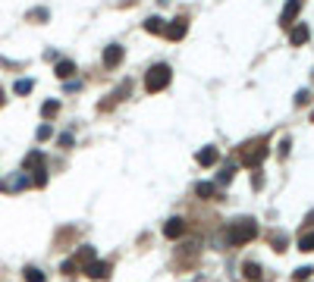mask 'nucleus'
I'll list each match as a JSON object with an SVG mask.
<instances>
[{
  "instance_id": "nucleus-27",
  "label": "nucleus",
  "mask_w": 314,
  "mask_h": 282,
  "mask_svg": "<svg viewBox=\"0 0 314 282\" xmlns=\"http://www.w3.org/2000/svg\"><path fill=\"white\" fill-rule=\"evenodd\" d=\"M0 107H4V91H0Z\"/></svg>"
},
{
  "instance_id": "nucleus-16",
  "label": "nucleus",
  "mask_w": 314,
  "mask_h": 282,
  "mask_svg": "<svg viewBox=\"0 0 314 282\" xmlns=\"http://www.w3.org/2000/svg\"><path fill=\"white\" fill-rule=\"evenodd\" d=\"M22 276H25V282H47V276H44V273H41L38 267H28V270H25Z\"/></svg>"
},
{
  "instance_id": "nucleus-7",
  "label": "nucleus",
  "mask_w": 314,
  "mask_h": 282,
  "mask_svg": "<svg viewBox=\"0 0 314 282\" xmlns=\"http://www.w3.org/2000/svg\"><path fill=\"white\" fill-rule=\"evenodd\" d=\"M120 60H123V47H120V44H110V47L104 50V66L113 69V66H120Z\"/></svg>"
},
{
  "instance_id": "nucleus-21",
  "label": "nucleus",
  "mask_w": 314,
  "mask_h": 282,
  "mask_svg": "<svg viewBox=\"0 0 314 282\" xmlns=\"http://www.w3.org/2000/svg\"><path fill=\"white\" fill-rule=\"evenodd\" d=\"M242 270H245V276H248V279H258V276H261V267H258V263H251V260L245 263Z\"/></svg>"
},
{
  "instance_id": "nucleus-5",
  "label": "nucleus",
  "mask_w": 314,
  "mask_h": 282,
  "mask_svg": "<svg viewBox=\"0 0 314 282\" xmlns=\"http://www.w3.org/2000/svg\"><path fill=\"white\" fill-rule=\"evenodd\" d=\"M186 28H189V22H186V19H173L170 25H163V35H167L170 41H179V38L186 35Z\"/></svg>"
},
{
  "instance_id": "nucleus-20",
  "label": "nucleus",
  "mask_w": 314,
  "mask_h": 282,
  "mask_svg": "<svg viewBox=\"0 0 314 282\" xmlns=\"http://www.w3.org/2000/svg\"><path fill=\"white\" fill-rule=\"evenodd\" d=\"M233 173H236V166H233V163H226V166H223V173H217V182H230V179H233Z\"/></svg>"
},
{
  "instance_id": "nucleus-1",
  "label": "nucleus",
  "mask_w": 314,
  "mask_h": 282,
  "mask_svg": "<svg viewBox=\"0 0 314 282\" xmlns=\"http://www.w3.org/2000/svg\"><path fill=\"white\" fill-rule=\"evenodd\" d=\"M170 79H173V69L167 66V63H157V66H151V69H148V75H145V88L148 91H163V88H167L170 85Z\"/></svg>"
},
{
  "instance_id": "nucleus-6",
  "label": "nucleus",
  "mask_w": 314,
  "mask_h": 282,
  "mask_svg": "<svg viewBox=\"0 0 314 282\" xmlns=\"http://www.w3.org/2000/svg\"><path fill=\"white\" fill-rule=\"evenodd\" d=\"M85 273H88L91 279H107V276H110V263H104V260H91L88 267H85Z\"/></svg>"
},
{
  "instance_id": "nucleus-10",
  "label": "nucleus",
  "mask_w": 314,
  "mask_h": 282,
  "mask_svg": "<svg viewBox=\"0 0 314 282\" xmlns=\"http://www.w3.org/2000/svg\"><path fill=\"white\" fill-rule=\"evenodd\" d=\"M182 232H186V223H182V220H170L167 226H163V235H167V238H179Z\"/></svg>"
},
{
  "instance_id": "nucleus-2",
  "label": "nucleus",
  "mask_w": 314,
  "mask_h": 282,
  "mask_svg": "<svg viewBox=\"0 0 314 282\" xmlns=\"http://www.w3.org/2000/svg\"><path fill=\"white\" fill-rule=\"evenodd\" d=\"M254 235H258L254 220H236L230 229H226V241H230V244H245V241H251Z\"/></svg>"
},
{
  "instance_id": "nucleus-13",
  "label": "nucleus",
  "mask_w": 314,
  "mask_h": 282,
  "mask_svg": "<svg viewBox=\"0 0 314 282\" xmlns=\"http://www.w3.org/2000/svg\"><path fill=\"white\" fill-rule=\"evenodd\" d=\"M145 32H151V35H163V19H160V16L145 19Z\"/></svg>"
},
{
  "instance_id": "nucleus-15",
  "label": "nucleus",
  "mask_w": 314,
  "mask_h": 282,
  "mask_svg": "<svg viewBox=\"0 0 314 282\" xmlns=\"http://www.w3.org/2000/svg\"><path fill=\"white\" fill-rule=\"evenodd\" d=\"M72 72H76V63H72V60H60L57 63V75H60V79H69Z\"/></svg>"
},
{
  "instance_id": "nucleus-8",
  "label": "nucleus",
  "mask_w": 314,
  "mask_h": 282,
  "mask_svg": "<svg viewBox=\"0 0 314 282\" xmlns=\"http://www.w3.org/2000/svg\"><path fill=\"white\" fill-rule=\"evenodd\" d=\"M32 182H28V176L25 173H19V176H13V179H7L4 185H0V188H4V192H19V188H28Z\"/></svg>"
},
{
  "instance_id": "nucleus-23",
  "label": "nucleus",
  "mask_w": 314,
  "mask_h": 282,
  "mask_svg": "<svg viewBox=\"0 0 314 282\" xmlns=\"http://www.w3.org/2000/svg\"><path fill=\"white\" fill-rule=\"evenodd\" d=\"M270 241H273V248H276V251H286V235H273Z\"/></svg>"
},
{
  "instance_id": "nucleus-11",
  "label": "nucleus",
  "mask_w": 314,
  "mask_h": 282,
  "mask_svg": "<svg viewBox=\"0 0 314 282\" xmlns=\"http://www.w3.org/2000/svg\"><path fill=\"white\" fill-rule=\"evenodd\" d=\"M308 38H311V32H308V25H295V28L289 32V41H292L295 47H299V44H305V41H308Z\"/></svg>"
},
{
  "instance_id": "nucleus-9",
  "label": "nucleus",
  "mask_w": 314,
  "mask_h": 282,
  "mask_svg": "<svg viewBox=\"0 0 314 282\" xmlns=\"http://www.w3.org/2000/svg\"><path fill=\"white\" fill-rule=\"evenodd\" d=\"M35 169H44V154L41 150H32L25 157V173H35Z\"/></svg>"
},
{
  "instance_id": "nucleus-14",
  "label": "nucleus",
  "mask_w": 314,
  "mask_h": 282,
  "mask_svg": "<svg viewBox=\"0 0 314 282\" xmlns=\"http://www.w3.org/2000/svg\"><path fill=\"white\" fill-rule=\"evenodd\" d=\"M195 195H198L201 201H211V198H214V185H211V182H198V185H195Z\"/></svg>"
},
{
  "instance_id": "nucleus-12",
  "label": "nucleus",
  "mask_w": 314,
  "mask_h": 282,
  "mask_svg": "<svg viewBox=\"0 0 314 282\" xmlns=\"http://www.w3.org/2000/svg\"><path fill=\"white\" fill-rule=\"evenodd\" d=\"M198 163H201V166H214V163H217V147L198 150Z\"/></svg>"
},
{
  "instance_id": "nucleus-26",
  "label": "nucleus",
  "mask_w": 314,
  "mask_h": 282,
  "mask_svg": "<svg viewBox=\"0 0 314 282\" xmlns=\"http://www.w3.org/2000/svg\"><path fill=\"white\" fill-rule=\"evenodd\" d=\"M305 223H308V226H314V210L308 213V220H305Z\"/></svg>"
},
{
  "instance_id": "nucleus-22",
  "label": "nucleus",
  "mask_w": 314,
  "mask_h": 282,
  "mask_svg": "<svg viewBox=\"0 0 314 282\" xmlns=\"http://www.w3.org/2000/svg\"><path fill=\"white\" fill-rule=\"evenodd\" d=\"M63 273H66V276H76V273H79V263H76V260H66V263H63Z\"/></svg>"
},
{
  "instance_id": "nucleus-25",
  "label": "nucleus",
  "mask_w": 314,
  "mask_h": 282,
  "mask_svg": "<svg viewBox=\"0 0 314 282\" xmlns=\"http://www.w3.org/2000/svg\"><path fill=\"white\" fill-rule=\"evenodd\" d=\"M38 138H41V141L50 138V126H41V129H38Z\"/></svg>"
},
{
  "instance_id": "nucleus-4",
  "label": "nucleus",
  "mask_w": 314,
  "mask_h": 282,
  "mask_svg": "<svg viewBox=\"0 0 314 282\" xmlns=\"http://www.w3.org/2000/svg\"><path fill=\"white\" fill-rule=\"evenodd\" d=\"M299 10H302V0H289V4L283 7V13H280V25L289 28L295 22V16H299Z\"/></svg>"
},
{
  "instance_id": "nucleus-17",
  "label": "nucleus",
  "mask_w": 314,
  "mask_h": 282,
  "mask_svg": "<svg viewBox=\"0 0 314 282\" xmlns=\"http://www.w3.org/2000/svg\"><path fill=\"white\" fill-rule=\"evenodd\" d=\"M299 248H302V251H314V232L299 235Z\"/></svg>"
},
{
  "instance_id": "nucleus-24",
  "label": "nucleus",
  "mask_w": 314,
  "mask_h": 282,
  "mask_svg": "<svg viewBox=\"0 0 314 282\" xmlns=\"http://www.w3.org/2000/svg\"><path fill=\"white\" fill-rule=\"evenodd\" d=\"M311 273H314L311 267H302V270H295V279H299V282H302V279H308Z\"/></svg>"
},
{
  "instance_id": "nucleus-19",
  "label": "nucleus",
  "mask_w": 314,
  "mask_h": 282,
  "mask_svg": "<svg viewBox=\"0 0 314 282\" xmlns=\"http://www.w3.org/2000/svg\"><path fill=\"white\" fill-rule=\"evenodd\" d=\"M35 88V82L32 79H19V82H16V94H28Z\"/></svg>"
},
{
  "instance_id": "nucleus-3",
  "label": "nucleus",
  "mask_w": 314,
  "mask_h": 282,
  "mask_svg": "<svg viewBox=\"0 0 314 282\" xmlns=\"http://www.w3.org/2000/svg\"><path fill=\"white\" fill-rule=\"evenodd\" d=\"M267 157V141H254L242 147V163L245 166H261V160Z\"/></svg>"
},
{
  "instance_id": "nucleus-18",
  "label": "nucleus",
  "mask_w": 314,
  "mask_h": 282,
  "mask_svg": "<svg viewBox=\"0 0 314 282\" xmlns=\"http://www.w3.org/2000/svg\"><path fill=\"white\" fill-rule=\"evenodd\" d=\"M41 113H44L47 119H50V116H57V113H60V101H47V104L41 107Z\"/></svg>"
}]
</instances>
